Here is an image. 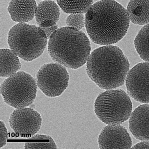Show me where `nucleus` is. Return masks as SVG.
I'll list each match as a JSON object with an SVG mask.
<instances>
[{
  "instance_id": "nucleus-17",
  "label": "nucleus",
  "mask_w": 149,
  "mask_h": 149,
  "mask_svg": "<svg viewBox=\"0 0 149 149\" xmlns=\"http://www.w3.org/2000/svg\"><path fill=\"white\" fill-rule=\"evenodd\" d=\"M62 11L66 13H86L93 3V0H56Z\"/></svg>"
},
{
  "instance_id": "nucleus-13",
  "label": "nucleus",
  "mask_w": 149,
  "mask_h": 149,
  "mask_svg": "<svg viewBox=\"0 0 149 149\" xmlns=\"http://www.w3.org/2000/svg\"><path fill=\"white\" fill-rule=\"evenodd\" d=\"M37 5L35 0H10L7 10L14 22L27 23L35 17Z\"/></svg>"
},
{
  "instance_id": "nucleus-21",
  "label": "nucleus",
  "mask_w": 149,
  "mask_h": 149,
  "mask_svg": "<svg viewBox=\"0 0 149 149\" xmlns=\"http://www.w3.org/2000/svg\"><path fill=\"white\" fill-rule=\"evenodd\" d=\"M41 28L43 30L47 39H49L52 34L58 28L57 24H56L48 27Z\"/></svg>"
},
{
  "instance_id": "nucleus-3",
  "label": "nucleus",
  "mask_w": 149,
  "mask_h": 149,
  "mask_svg": "<svg viewBox=\"0 0 149 149\" xmlns=\"http://www.w3.org/2000/svg\"><path fill=\"white\" fill-rule=\"evenodd\" d=\"M91 50L85 33L68 26L58 28L48 41V52L52 60L68 68L76 69L84 65Z\"/></svg>"
},
{
  "instance_id": "nucleus-9",
  "label": "nucleus",
  "mask_w": 149,
  "mask_h": 149,
  "mask_svg": "<svg viewBox=\"0 0 149 149\" xmlns=\"http://www.w3.org/2000/svg\"><path fill=\"white\" fill-rule=\"evenodd\" d=\"M8 122L15 133L20 137L28 138L40 130L42 119L37 111L27 107L14 110L10 115Z\"/></svg>"
},
{
  "instance_id": "nucleus-10",
  "label": "nucleus",
  "mask_w": 149,
  "mask_h": 149,
  "mask_svg": "<svg viewBox=\"0 0 149 149\" xmlns=\"http://www.w3.org/2000/svg\"><path fill=\"white\" fill-rule=\"evenodd\" d=\"M98 143L100 149H129L132 146L127 130L120 124L104 127L99 135Z\"/></svg>"
},
{
  "instance_id": "nucleus-6",
  "label": "nucleus",
  "mask_w": 149,
  "mask_h": 149,
  "mask_svg": "<svg viewBox=\"0 0 149 149\" xmlns=\"http://www.w3.org/2000/svg\"><path fill=\"white\" fill-rule=\"evenodd\" d=\"M36 79L24 71H18L7 77L1 84L0 93L4 102L15 109L28 107L37 96Z\"/></svg>"
},
{
  "instance_id": "nucleus-14",
  "label": "nucleus",
  "mask_w": 149,
  "mask_h": 149,
  "mask_svg": "<svg viewBox=\"0 0 149 149\" xmlns=\"http://www.w3.org/2000/svg\"><path fill=\"white\" fill-rule=\"evenodd\" d=\"M126 10L133 24L143 25L149 23V0H130Z\"/></svg>"
},
{
  "instance_id": "nucleus-19",
  "label": "nucleus",
  "mask_w": 149,
  "mask_h": 149,
  "mask_svg": "<svg viewBox=\"0 0 149 149\" xmlns=\"http://www.w3.org/2000/svg\"><path fill=\"white\" fill-rule=\"evenodd\" d=\"M67 26L81 30L85 27V16L83 14H71L65 20Z\"/></svg>"
},
{
  "instance_id": "nucleus-11",
  "label": "nucleus",
  "mask_w": 149,
  "mask_h": 149,
  "mask_svg": "<svg viewBox=\"0 0 149 149\" xmlns=\"http://www.w3.org/2000/svg\"><path fill=\"white\" fill-rule=\"evenodd\" d=\"M129 130L136 139L149 141V104H144L132 112L129 120Z\"/></svg>"
},
{
  "instance_id": "nucleus-15",
  "label": "nucleus",
  "mask_w": 149,
  "mask_h": 149,
  "mask_svg": "<svg viewBox=\"0 0 149 149\" xmlns=\"http://www.w3.org/2000/svg\"><path fill=\"white\" fill-rule=\"evenodd\" d=\"M0 77L7 78L18 71L21 67L18 56L11 49H0Z\"/></svg>"
},
{
  "instance_id": "nucleus-20",
  "label": "nucleus",
  "mask_w": 149,
  "mask_h": 149,
  "mask_svg": "<svg viewBox=\"0 0 149 149\" xmlns=\"http://www.w3.org/2000/svg\"><path fill=\"white\" fill-rule=\"evenodd\" d=\"M8 134L6 125L4 122L0 121V148L3 147L7 143Z\"/></svg>"
},
{
  "instance_id": "nucleus-4",
  "label": "nucleus",
  "mask_w": 149,
  "mask_h": 149,
  "mask_svg": "<svg viewBox=\"0 0 149 149\" xmlns=\"http://www.w3.org/2000/svg\"><path fill=\"white\" fill-rule=\"evenodd\" d=\"M48 39L40 27L26 23H18L10 29L7 42L10 49L27 61L40 56L45 50Z\"/></svg>"
},
{
  "instance_id": "nucleus-16",
  "label": "nucleus",
  "mask_w": 149,
  "mask_h": 149,
  "mask_svg": "<svg viewBox=\"0 0 149 149\" xmlns=\"http://www.w3.org/2000/svg\"><path fill=\"white\" fill-rule=\"evenodd\" d=\"M134 44L140 58L149 62V23L139 30L135 38Z\"/></svg>"
},
{
  "instance_id": "nucleus-18",
  "label": "nucleus",
  "mask_w": 149,
  "mask_h": 149,
  "mask_svg": "<svg viewBox=\"0 0 149 149\" xmlns=\"http://www.w3.org/2000/svg\"><path fill=\"white\" fill-rule=\"evenodd\" d=\"M24 149H57L54 140L50 136L36 133L27 138Z\"/></svg>"
},
{
  "instance_id": "nucleus-8",
  "label": "nucleus",
  "mask_w": 149,
  "mask_h": 149,
  "mask_svg": "<svg viewBox=\"0 0 149 149\" xmlns=\"http://www.w3.org/2000/svg\"><path fill=\"white\" fill-rule=\"evenodd\" d=\"M125 83L128 94L134 100L149 103V62L139 63L132 67Z\"/></svg>"
},
{
  "instance_id": "nucleus-5",
  "label": "nucleus",
  "mask_w": 149,
  "mask_h": 149,
  "mask_svg": "<svg viewBox=\"0 0 149 149\" xmlns=\"http://www.w3.org/2000/svg\"><path fill=\"white\" fill-rule=\"evenodd\" d=\"M98 118L107 125L121 124L129 119L132 108L130 96L122 89L107 90L101 92L94 103Z\"/></svg>"
},
{
  "instance_id": "nucleus-23",
  "label": "nucleus",
  "mask_w": 149,
  "mask_h": 149,
  "mask_svg": "<svg viewBox=\"0 0 149 149\" xmlns=\"http://www.w3.org/2000/svg\"></svg>"
},
{
  "instance_id": "nucleus-1",
  "label": "nucleus",
  "mask_w": 149,
  "mask_h": 149,
  "mask_svg": "<svg viewBox=\"0 0 149 149\" xmlns=\"http://www.w3.org/2000/svg\"><path fill=\"white\" fill-rule=\"evenodd\" d=\"M85 16V27L90 39L101 46L118 42L129 27L130 20L126 9L115 0L95 2Z\"/></svg>"
},
{
  "instance_id": "nucleus-22",
  "label": "nucleus",
  "mask_w": 149,
  "mask_h": 149,
  "mask_svg": "<svg viewBox=\"0 0 149 149\" xmlns=\"http://www.w3.org/2000/svg\"><path fill=\"white\" fill-rule=\"evenodd\" d=\"M131 148L149 149V141H142L132 146Z\"/></svg>"
},
{
  "instance_id": "nucleus-7",
  "label": "nucleus",
  "mask_w": 149,
  "mask_h": 149,
  "mask_svg": "<svg viewBox=\"0 0 149 149\" xmlns=\"http://www.w3.org/2000/svg\"><path fill=\"white\" fill-rule=\"evenodd\" d=\"M36 80L38 87L46 96L54 97L61 95L68 87L69 75L66 68L56 63L42 65Z\"/></svg>"
},
{
  "instance_id": "nucleus-2",
  "label": "nucleus",
  "mask_w": 149,
  "mask_h": 149,
  "mask_svg": "<svg viewBox=\"0 0 149 149\" xmlns=\"http://www.w3.org/2000/svg\"><path fill=\"white\" fill-rule=\"evenodd\" d=\"M129 60L122 49L113 45H103L91 53L86 63L88 76L101 89L123 86L130 70Z\"/></svg>"
},
{
  "instance_id": "nucleus-12",
  "label": "nucleus",
  "mask_w": 149,
  "mask_h": 149,
  "mask_svg": "<svg viewBox=\"0 0 149 149\" xmlns=\"http://www.w3.org/2000/svg\"><path fill=\"white\" fill-rule=\"evenodd\" d=\"M60 8L57 3L52 0H44L40 2L35 15L38 26L46 28L57 24L60 18Z\"/></svg>"
}]
</instances>
